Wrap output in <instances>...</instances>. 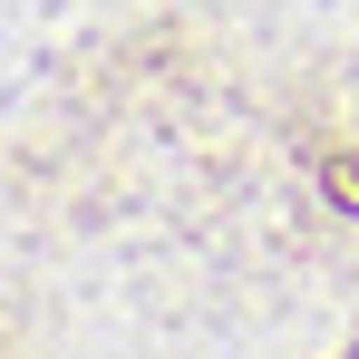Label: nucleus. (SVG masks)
<instances>
[{
  "label": "nucleus",
  "instance_id": "f257e3e1",
  "mask_svg": "<svg viewBox=\"0 0 359 359\" xmlns=\"http://www.w3.org/2000/svg\"><path fill=\"white\" fill-rule=\"evenodd\" d=\"M330 194H340V204H359V156H330Z\"/></svg>",
  "mask_w": 359,
  "mask_h": 359
}]
</instances>
